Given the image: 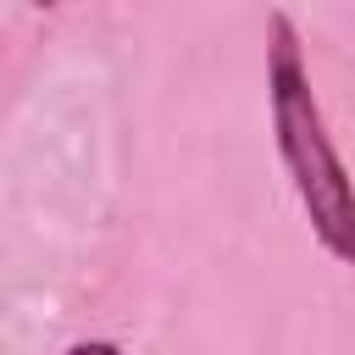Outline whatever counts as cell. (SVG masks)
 I'll return each instance as SVG.
<instances>
[{
    "mask_svg": "<svg viewBox=\"0 0 355 355\" xmlns=\"http://www.w3.org/2000/svg\"><path fill=\"white\" fill-rule=\"evenodd\" d=\"M266 33H272V44H266V105H272V139H277L283 172L294 183V200H300L316 244L333 261L355 266V183H349V166H344V155L327 133L322 105H316L294 17L272 11Z\"/></svg>",
    "mask_w": 355,
    "mask_h": 355,
    "instance_id": "obj_1",
    "label": "cell"
},
{
    "mask_svg": "<svg viewBox=\"0 0 355 355\" xmlns=\"http://www.w3.org/2000/svg\"><path fill=\"white\" fill-rule=\"evenodd\" d=\"M61 355H122L111 338H78V344H67Z\"/></svg>",
    "mask_w": 355,
    "mask_h": 355,
    "instance_id": "obj_2",
    "label": "cell"
}]
</instances>
